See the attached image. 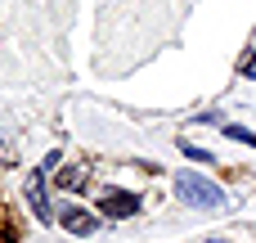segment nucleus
Wrapping results in <instances>:
<instances>
[{"instance_id":"f257e3e1","label":"nucleus","mask_w":256,"mask_h":243,"mask_svg":"<svg viewBox=\"0 0 256 243\" xmlns=\"http://www.w3.org/2000/svg\"><path fill=\"white\" fill-rule=\"evenodd\" d=\"M176 194H180L184 207H202V212L225 207V189H220L216 180L198 176V171H176Z\"/></svg>"},{"instance_id":"0eeeda50","label":"nucleus","mask_w":256,"mask_h":243,"mask_svg":"<svg viewBox=\"0 0 256 243\" xmlns=\"http://www.w3.org/2000/svg\"><path fill=\"white\" fill-rule=\"evenodd\" d=\"M86 171H58V189H76Z\"/></svg>"},{"instance_id":"39448f33","label":"nucleus","mask_w":256,"mask_h":243,"mask_svg":"<svg viewBox=\"0 0 256 243\" xmlns=\"http://www.w3.org/2000/svg\"><path fill=\"white\" fill-rule=\"evenodd\" d=\"M180 153H184V158H194V162H202V167H207V162H216L207 149H198V144H189V140H180Z\"/></svg>"},{"instance_id":"20e7f679","label":"nucleus","mask_w":256,"mask_h":243,"mask_svg":"<svg viewBox=\"0 0 256 243\" xmlns=\"http://www.w3.org/2000/svg\"><path fill=\"white\" fill-rule=\"evenodd\" d=\"M27 203H32V212H36L40 221H54V207H50V198H45V171H32V176H27Z\"/></svg>"},{"instance_id":"1a4fd4ad","label":"nucleus","mask_w":256,"mask_h":243,"mask_svg":"<svg viewBox=\"0 0 256 243\" xmlns=\"http://www.w3.org/2000/svg\"><path fill=\"white\" fill-rule=\"evenodd\" d=\"M243 72H248V77L256 81V59H243Z\"/></svg>"},{"instance_id":"6e6552de","label":"nucleus","mask_w":256,"mask_h":243,"mask_svg":"<svg viewBox=\"0 0 256 243\" xmlns=\"http://www.w3.org/2000/svg\"><path fill=\"white\" fill-rule=\"evenodd\" d=\"M58 167H63V153H58V149H54V153H45V162H40V171L50 176V171H58Z\"/></svg>"},{"instance_id":"9d476101","label":"nucleus","mask_w":256,"mask_h":243,"mask_svg":"<svg viewBox=\"0 0 256 243\" xmlns=\"http://www.w3.org/2000/svg\"><path fill=\"white\" fill-rule=\"evenodd\" d=\"M212 243H225V239H212Z\"/></svg>"},{"instance_id":"423d86ee","label":"nucleus","mask_w":256,"mask_h":243,"mask_svg":"<svg viewBox=\"0 0 256 243\" xmlns=\"http://www.w3.org/2000/svg\"><path fill=\"white\" fill-rule=\"evenodd\" d=\"M220 131H225L230 140H238V144H248V149H256V135H252V131H243V126H230V122H225Z\"/></svg>"},{"instance_id":"7ed1b4c3","label":"nucleus","mask_w":256,"mask_h":243,"mask_svg":"<svg viewBox=\"0 0 256 243\" xmlns=\"http://www.w3.org/2000/svg\"><path fill=\"white\" fill-rule=\"evenodd\" d=\"M99 212L104 216H135L140 212V198L135 194H122V189H108V194H99Z\"/></svg>"},{"instance_id":"f03ea898","label":"nucleus","mask_w":256,"mask_h":243,"mask_svg":"<svg viewBox=\"0 0 256 243\" xmlns=\"http://www.w3.org/2000/svg\"><path fill=\"white\" fill-rule=\"evenodd\" d=\"M54 216H58V225H63V230H72V234H81V239L99 230V216H94V212H86V207H76V203H58V212H54Z\"/></svg>"}]
</instances>
